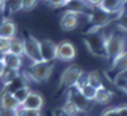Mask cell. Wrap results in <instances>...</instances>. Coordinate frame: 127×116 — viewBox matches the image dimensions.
Instances as JSON below:
<instances>
[{
    "label": "cell",
    "instance_id": "1",
    "mask_svg": "<svg viewBox=\"0 0 127 116\" xmlns=\"http://www.w3.org/2000/svg\"><path fill=\"white\" fill-rule=\"evenodd\" d=\"M106 39L107 35L103 29H95L91 28L84 37V43L95 56L106 57Z\"/></svg>",
    "mask_w": 127,
    "mask_h": 116
},
{
    "label": "cell",
    "instance_id": "2",
    "mask_svg": "<svg viewBox=\"0 0 127 116\" xmlns=\"http://www.w3.org/2000/svg\"><path fill=\"white\" fill-rule=\"evenodd\" d=\"M53 70H54V63H32L22 74L26 77L28 82L34 81V82L42 84V82L48 81V79L53 73Z\"/></svg>",
    "mask_w": 127,
    "mask_h": 116
},
{
    "label": "cell",
    "instance_id": "3",
    "mask_svg": "<svg viewBox=\"0 0 127 116\" xmlns=\"http://www.w3.org/2000/svg\"><path fill=\"white\" fill-rule=\"evenodd\" d=\"M126 50V39L121 33H112L106 39V58L113 63Z\"/></svg>",
    "mask_w": 127,
    "mask_h": 116
},
{
    "label": "cell",
    "instance_id": "4",
    "mask_svg": "<svg viewBox=\"0 0 127 116\" xmlns=\"http://www.w3.org/2000/svg\"><path fill=\"white\" fill-rule=\"evenodd\" d=\"M83 74H84V71L82 67H79L78 65H69L63 71L60 78V87L66 89L72 88L78 84Z\"/></svg>",
    "mask_w": 127,
    "mask_h": 116
},
{
    "label": "cell",
    "instance_id": "5",
    "mask_svg": "<svg viewBox=\"0 0 127 116\" xmlns=\"http://www.w3.org/2000/svg\"><path fill=\"white\" fill-rule=\"evenodd\" d=\"M23 43H25V56L32 63L43 62L42 55H41V41L29 34L25 36Z\"/></svg>",
    "mask_w": 127,
    "mask_h": 116
},
{
    "label": "cell",
    "instance_id": "6",
    "mask_svg": "<svg viewBox=\"0 0 127 116\" xmlns=\"http://www.w3.org/2000/svg\"><path fill=\"white\" fill-rule=\"evenodd\" d=\"M127 71V51H125L123 55H120L113 63H111V67L108 70V76L112 79V81H118Z\"/></svg>",
    "mask_w": 127,
    "mask_h": 116
},
{
    "label": "cell",
    "instance_id": "7",
    "mask_svg": "<svg viewBox=\"0 0 127 116\" xmlns=\"http://www.w3.org/2000/svg\"><path fill=\"white\" fill-rule=\"evenodd\" d=\"M77 50L70 41H61L57 43V59L62 62H71L76 58Z\"/></svg>",
    "mask_w": 127,
    "mask_h": 116
},
{
    "label": "cell",
    "instance_id": "8",
    "mask_svg": "<svg viewBox=\"0 0 127 116\" xmlns=\"http://www.w3.org/2000/svg\"><path fill=\"white\" fill-rule=\"evenodd\" d=\"M90 22L92 23V28L95 29H103L105 26H107L108 23L112 21V14L105 13L101 11L99 7L92 8V14H90Z\"/></svg>",
    "mask_w": 127,
    "mask_h": 116
},
{
    "label": "cell",
    "instance_id": "9",
    "mask_svg": "<svg viewBox=\"0 0 127 116\" xmlns=\"http://www.w3.org/2000/svg\"><path fill=\"white\" fill-rule=\"evenodd\" d=\"M41 55H42L43 62L54 63L55 59H57V43H55L51 39H42Z\"/></svg>",
    "mask_w": 127,
    "mask_h": 116
},
{
    "label": "cell",
    "instance_id": "10",
    "mask_svg": "<svg viewBox=\"0 0 127 116\" xmlns=\"http://www.w3.org/2000/svg\"><path fill=\"white\" fill-rule=\"evenodd\" d=\"M79 14L81 13H77V12L66 11L60 20V27L62 30L70 31L76 29L78 26V21H79V18H78Z\"/></svg>",
    "mask_w": 127,
    "mask_h": 116
},
{
    "label": "cell",
    "instance_id": "11",
    "mask_svg": "<svg viewBox=\"0 0 127 116\" xmlns=\"http://www.w3.org/2000/svg\"><path fill=\"white\" fill-rule=\"evenodd\" d=\"M16 31L18 28L15 22L11 18L5 16L0 22V37L6 39H13L14 37H16Z\"/></svg>",
    "mask_w": 127,
    "mask_h": 116
},
{
    "label": "cell",
    "instance_id": "12",
    "mask_svg": "<svg viewBox=\"0 0 127 116\" xmlns=\"http://www.w3.org/2000/svg\"><path fill=\"white\" fill-rule=\"evenodd\" d=\"M0 107L2 108H8V109H18L21 107L20 102L15 99L14 94L9 92L8 89L2 87L1 92H0Z\"/></svg>",
    "mask_w": 127,
    "mask_h": 116
},
{
    "label": "cell",
    "instance_id": "13",
    "mask_svg": "<svg viewBox=\"0 0 127 116\" xmlns=\"http://www.w3.org/2000/svg\"><path fill=\"white\" fill-rule=\"evenodd\" d=\"M127 0H103L99 8L105 13L112 14V15H119L120 12L123 11L124 6Z\"/></svg>",
    "mask_w": 127,
    "mask_h": 116
},
{
    "label": "cell",
    "instance_id": "14",
    "mask_svg": "<svg viewBox=\"0 0 127 116\" xmlns=\"http://www.w3.org/2000/svg\"><path fill=\"white\" fill-rule=\"evenodd\" d=\"M44 106V97L39 92L32 91V93L28 95V97L25 100L21 107L27 109H35V110H41Z\"/></svg>",
    "mask_w": 127,
    "mask_h": 116
},
{
    "label": "cell",
    "instance_id": "15",
    "mask_svg": "<svg viewBox=\"0 0 127 116\" xmlns=\"http://www.w3.org/2000/svg\"><path fill=\"white\" fill-rule=\"evenodd\" d=\"M68 100H70L72 103H75L77 106L78 108L81 109L83 113H85L88 110L89 108V103L91 102V101L86 100L83 95H82V93L78 91L76 87H72V88H70L69 93H68Z\"/></svg>",
    "mask_w": 127,
    "mask_h": 116
},
{
    "label": "cell",
    "instance_id": "16",
    "mask_svg": "<svg viewBox=\"0 0 127 116\" xmlns=\"http://www.w3.org/2000/svg\"><path fill=\"white\" fill-rule=\"evenodd\" d=\"M1 58L4 60V64L6 67L8 69H13V70H18L20 71V69L23 65V59L21 56L18 55L11 54V52H6V54L1 55Z\"/></svg>",
    "mask_w": 127,
    "mask_h": 116
},
{
    "label": "cell",
    "instance_id": "17",
    "mask_svg": "<svg viewBox=\"0 0 127 116\" xmlns=\"http://www.w3.org/2000/svg\"><path fill=\"white\" fill-rule=\"evenodd\" d=\"M20 76H21V73H20V71H18V70L5 67L2 74L0 76V80L2 82V86H8V85H11L16 78H19Z\"/></svg>",
    "mask_w": 127,
    "mask_h": 116
},
{
    "label": "cell",
    "instance_id": "18",
    "mask_svg": "<svg viewBox=\"0 0 127 116\" xmlns=\"http://www.w3.org/2000/svg\"><path fill=\"white\" fill-rule=\"evenodd\" d=\"M112 97H113V92H111L105 86H103V87L97 89V95L96 99H95V102L99 104H106L112 100Z\"/></svg>",
    "mask_w": 127,
    "mask_h": 116
},
{
    "label": "cell",
    "instance_id": "19",
    "mask_svg": "<svg viewBox=\"0 0 127 116\" xmlns=\"http://www.w3.org/2000/svg\"><path fill=\"white\" fill-rule=\"evenodd\" d=\"M8 52L18 56H25V43H23V39H19L18 36L11 39V45H9V50Z\"/></svg>",
    "mask_w": 127,
    "mask_h": 116
},
{
    "label": "cell",
    "instance_id": "20",
    "mask_svg": "<svg viewBox=\"0 0 127 116\" xmlns=\"http://www.w3.org/2000/svg\"><path fill=\"white\" fill-rule=\"evenodd\" d=\"M86 78H88V84L91 85L95 88H100L103 87V80H101V77H100V73L95 70V71H90L88 74H86Z\"/></svg>",
    "mask_w": 127,
    "mask_h": 116
},
{
    "label": "cell",
    "instance_id": "21",
    "mask_svg": "<svg viewBox=\"0 0 127 116\" xmlns=\"http://www.w3.org/2000/svg\"><path fill=\"white\" fill-rule=\"evenodd\" d=\"M63 113L66 114L68 116H78L79 114H82V110L78 108L75 103H72L70 100H66V102L63 104V108H62Z\"/></svg>",
    "mask_w": 127,
    "mask_h": 116
},
{
    "label": "cell",
    "instance_id": "22",
    "mask_svg": "<svg viewBox=\"0 0 127 116\" xmlns=\"http://www.w3.org/2000/svg\"><path fill=\"white\" fill-rule=\"evenodd\" d=\"M6 11L8 14H14L22 9V0H5Z\"/></svg>",
    "mask_w": 127,
    "mask_h": 116
},
{
    "label": "cell",
    "instance_id": "23",
    "mask_svg": "<svg viewBox=\"0 0 127 116\" xmlns=\"http://www.w3.org/2000/svg\"><path fill=\"white\" fill-rule=\"evenodd\" d=\"M78 91L82 93V95H83V97H84L86 100H89V101H95V99H96L97 88L92 87V86L89 85V84H86L85 86H83V87H82V88H79Z\"/></svg>",
    "mask_w": 127,
    "mask_h": 116
},
{
    "label": "cell",
    "instance_id": "24",
    "mask_svg": "<svg viewBox=\"0 0 127 116\" xmlns=\"http://www.w3.org/2000/svg\"><path fill=\"white\" fill-rule=\"evenodd\" d=\"M116 26L123 30H126L127 31V1L125 6H124L123 11L120 12V14L117 16V20H116Z\"/></svg>",
    "mask_w": 127,
    "mask_h": 116
},
{
    "label": "cell",
    "instance_id": "25",
    "mask_svg": "<svg viewBox=\"0 0 127 116\" xmlns=\"http://www.w3.org/2000/svg\"><path fill=\"white\" fill-rule=\"evenodd\" d=\"M31 93H32L31 87H29L28 85H26V86H23V87H21V88L16 89V91L13 93V94H14V97H15L16 100L20 102V104H22L23 102H25V100L27 99L28 95H29Z\"/></svg>",
    "mask_w": 127,
    "mask_h": 116
},
{
    "label": "cell",
    "instance_id": "26",
    "mask_svg": "<svg viewBox=\"0 0 127 116\" xmlns=\"http://www.w3.org/2000/svg\"><path fill=\"white\" fill-rule=\"evenodd\" d=\"M18 116H42L41 110H35V109H27L20 107L18 109Z\"/></svg>",
    "mask_w": 127,
    "mask_h": 116
},
{
    "label": "cell",
    "instance_id": "27",
    "mask_svg": "<svg viewBox=\"0 0 127 116\" xmlns=\"http://www.w3.org/2000/svg\"><path fill=\"white\" fill-rule=\"evenodd\" d=\"M39 0H22V11H32L36 7Z\"/></svg>",
    "mask_w": 127,
    "mask_h": 116
},
{
    "label": "cell",
    "instance_id": "28",
    "mask_svg": "<svg viewBox=\"0 0 127 116\" xmlns=\"http://www.w3.org/2000/svg\"><path fill=\"white\" fill-rule=\"evenodd\" d=\"M9 45H11V39H1L0 37V54H6L9 50Z\"/></svg>",
    "mask_w": 127,
    "mask_h": 116
},
{
    "label": "cell",
    "instance_id": "29",
    "mask_svg": "<svg viewBox=\"0 0 127 116\" xmlns=\"http://www.w3.org/2000/svg\"><path fill=\"white\" fill-rule=\"evenodd\" d=\"M48 6L51 8H58V7H65L66 0H48L47 1Z\"/></svg>",
    "mask_w": 127,
    "mask_h": 116
},
{
    "label": "cell",
    "instance_id": "30",
    "mask_svg": "<svg viewBox=\"0 0 127 116\" xmlns=\"http://www.w3.org/2000/svg\"><path fill=\"white\" fill-rule=\"evenodd\" d=\"M101 116H120L119 108L118 107H111V108L105 109Z\"/></svg>",
    "mask_w": 127,
    "mask_h": 116
},
{
    "label": "cell",
    "instance_id": "31",
    "mask_svg": "<svg viewBox=\"0 0 127 116\" xmlns=\"http://www.w3.org/2000/svg\"><path fill=\"white\" fill-rule=\"evenodd\" d=\"M0 116H18V110L0 107Z\"/></svg>",
    "mask_w": 127,
    "mask_h": 116
},
{
    "label": "cell",
    "instance_id": "32",
    "mask_svg": "<svg viewBox=\"0 0 127 116\" xmlns=\"http://www.w3.org/2000/svg\"><path fill=\"white\" fill-rule=\"evenodd\" d=\"M84 1H85V2H86V4H88L91 8H95V7H99L103 0H84Z\"/></svg>",
    "mask_w": 127,
    "mask_h": 116
},
{
    "label": "cell",
    "instance_id": "33",
    "mask_svg": "<svg viewBox=\"0 0 127 116\" xmlns=\"http://www.w3.org/2000/svg\"><path fill=\"white\" fill-rule=\"evenodd\" d=\"M118 88L121 89L123 92L127 93V78H124V79H121V81H120V84H118Z\"/></svg>",
    "mask_w": 127,
    "mask_h": 116
},
{
    "label": "cell",
    "instance_id": "34",
    "mask_svg": "<svg viewBox=\"0 0 127 116\" xmlns=\"http://www.w3.org/2000/svg\"><path fill=\"white\" fill-rule=\"evenodd\" d=\"M6 11V4H5V0H0V15H2Z\"/></svg>",
    "mask_w": 127,
    "mask_h": 116
},
{
    "label": "cell",
    "instance_id": "35",
    "mask_svg": "<svg viewBox=\"0 0 127 116\" xmlns=\"http://www.w3.org/2000/svg\"><path fill=\"white\" fill-rule=\"evenodd\" d=\"M5 67H6V66H5V64H4V60H2V58H1V56H0V76L2 74Z\"/></svg>",
    "mask_w": 127,
    "mask_h": 116
},
{
    "label": "cell",
    "instance_id": "36",
    "mask_svg": "<svg viewBox=\"0 0 127 116\" xmlns=\"http://www.w3.org/2000/svg\"><path fill=\"white\" fill-rule=\"evenodd\" d=\"M71 1H75V0H66V4H65V7H66V5L69 4V2H71Z\"/></svg>",
    "mask_w": 127,
    "mask_h": 116
},
{
    "label": "cell",
    "instance_id": "37",
    "mask_svg": "<svg viewBox=\"0 0 127 116\" xmlns=\"http://www.w3.org/2000/svg\"><path fill=\"white\" fill-rule=\"evenodd\" d=\"M42 1H46V2H47V1H48V0H42Z\"/></svg>",
    "mask_w": 127,
    "mask_h": 116
}]
</instances>
